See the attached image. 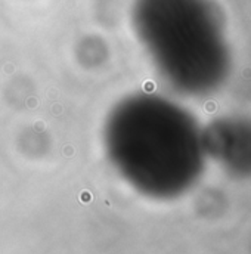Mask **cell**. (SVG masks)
Returning <instances> with one entry per match:
<instances>
[{"mask_svg": "<svg viewBox=\"0 0 251 254\" xmlns=\"http://www.w3.org/2000/svg\"><path fill=\"white\" fill-rule=\"evenodd\" d=\"M131 28L174 92L205 96L225 83L230 58L201 0H133Z\"/></svg>", "mask_w": 251, "mask_h": 254, "instance_id": "cell-2", "label": "cell"}, {"mask_svg": "<svg viewBox=\"0 0 251 254\" xmlns=\"http://www.w3.org/2000/svg\"><path fill=\"white\" fill-rule=\"evenodd\" d=\"M104 149L117 173L140 194L173 198L201 174L204 130L191 112L157 93H130L104 123Z\"/></svg>", "mask_w": 251, "mask_h": 254, "instance_id": "cell-1", "label": "cell"}, {"mask_svg": "<svg viewBox=\"0 0 251 254\" xmlns=\"http://www.w3.org/2000/svg\"><path fill=\"white\" fill-rule=\"evenodd\" d=\"M203 130L207 155L216 157L236 172H251V120L220 118Z\"/></svg>", "mask_w": 251, "mask_h": 254, "instance_id": "cell-3", "label": "cell"}]
</instances>
